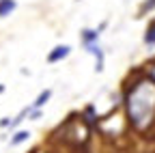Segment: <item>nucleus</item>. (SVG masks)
<instances>
[{
	"label": "nucleus",
	"instance_id": "4",
	"mask_svg": "<svg viewBox=\"0 0 155 153\" xmlns=\"http://www.w3.org/2000/svg\"><path fill=\"white\" fill-rule=\"evenodd\" d=\"M13 9H15V0H0V17L11 15Z\"/></svg>",
	"mask_w": 155,
	"mask_h": 153
},
{
	"label": "nucleus",
	"instance_id": "3",
	"mask_svg": "<svg viewBox=\"0 0 155 153\" xmlns=\"http://www.w3.org/2000/svg\"><path fill=\"white\" fill-rule=\"evenodd\" d=\"M99 39V30H91V28H84L82 30V43L88 45V43H97Z\"/></svg>",
	"mask_w": 155,
	"mask_h": 153
},
{
	"label": "nucleus",
	"instance_id": "9",
	"mask_svg": "<svg viewBox=\"0 0 155 153\" xmlns=\"http://www.w3.org/2000/svg\"><path fill=\"white\" fill-rule=\"evenodd\" d=\"M39 117H41V112H39V110H32V112H30V119H32V121H37Z\"/></svg>",
	"mask_w": 155,
	"mask_h": 153
},
{
	"label": "nucleus",
	"instance_id": "7",
	"mask_svg": "<svg viewBox=\"0 0 155 153\" xmlns=\"http://www.w3.org/2000/svg\"><path fill=\"white\" fill-rule=\"evenodd\" d=\"M144 43H147V45H155V22L151 24V28H149L147 35H144Z\"/></svg>",
	"mask_w": 155,
	"mask_h": 153
},
{
	"label": "nucleus",
	"instance_id": "6",
	"mask_svg": "<svg viewBox=\"0 0 155 153\" xmlns=\"http://www.w3.org/2000/svg\"><path fill=\"white\" fill-rule=\"evenodd\" d=\"M50 97H52V91L48 88V91H43V93H41V95H39V97L35 99V104H32V108H35V110H39V108H41L43 104H48V99H50Z\"/></svg>",
	"mask_w": 155,
	"mask_h": 153
},
{
	"label": "nucleus",
	"instance_id": "2",
	"mask_svg": "<svg viewBox=\"0 0 155 153\" xmlns=\"http://www.w3.org/2000/svg\"><path fill=\"white\" fill-rule=\"evenodd\" d=\"M69 52H71V48H69V45H58V48H54V52H50V54H48V63H58V61L67 58Z\"/></svg>",
	"mask_w": 155,
	"mask_h": 153
},
{
	"label": "nucleus",
	"instance_id": "8",
	"mask_svg": "<svg viewBox=\"0 0 155 153\" xmlns=\"http://www.w3.org/2000/svg\"><path fill=\"white\" fill-rule=\"evenodd\" d=\"M151 9H155V0H147V2L140 7V11H138V15H144L147 11H151Z\"/></svg>",
	"mask_w": 155,
	"mask_h": 153
},
{
	"label": "nucleus",
	"instance_id": "5",
	"mask_svg": "<svg viewBox=\"0 0 155 153\" xmlns=\"http://www.w3.org/2000/svg\"><path fill=\"white\" fill-rule=\"evenodd\" d=\"M30 138V131H26V129H22V131H17L15 136L11 138V147H17V145H22V142H26Z\"/></svg>",
	"mask_w": 155,
	"mask_h": 153
},
{
	"label": "nucleus",
	"instance_id": "1",
	"mask_svg": "<svg viewBox=\"0 0 155 153\" xmlns=\"http://www.w3.org/2000/svg\"><path fill=\"white\" fill-rule=\"evenodd\" d=\"M125 110L129 123L138 131H144L155 123V78H140L127 88Z\"/></svg>",
	"mask_w": 155,
	"mask_h": 153
}]
</instances>
